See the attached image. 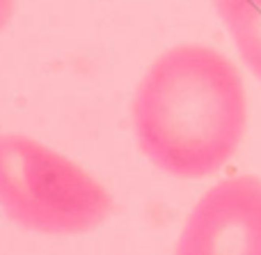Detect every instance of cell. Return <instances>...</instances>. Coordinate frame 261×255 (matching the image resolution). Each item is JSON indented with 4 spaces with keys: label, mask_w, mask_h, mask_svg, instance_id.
Here are the masks:
<instances>
[{
    "label": "cell",
    "mask_w": 261,
    "mask_h": 255,
    "mask_svg": "<svg viewBox=\"0 0 261 255\" xmlns=\"http://www.w3.org/2000/svg\"><path fill=\"white\" fill-rule=\"evenodd\" d=\"M14 12H16V0H0V32L12 21Z\"/></svg>",
    "instance_id": "5"
},
{
    "label": "cell",
    "mask_w": 261,
    "mask_h": 255,
    "mask_svg": "<svg viewBox=\"0 0 261 255\" xmlns=\"http://www.w3.org/2000/svg\"><path fill=\"white\" fill-rule=\"evenodd\" d=\"M174 255H261V179L218 182L186 221Z\"/></svg>",
    "instance_id": "3"
},
{
    "label": "cell",
    "mask_w": 261,
    "mask_h": 255,
    "mask_svg": "<svg viewBox=\"0 0 261 255\" xmlns=\"http://www.w3.org/2000/svg\"><path fill=\"white\" fill-rule=\"evenodd\" d=\"M0 207L41 235L90 233L108 219L110 193L69 156L18 133H0Z\"/></svg>",
    "instance_id": "2"
},
{
    "label": "cell",
    "mask_w": 261,
    "mask_h": 255,
    "mask_svg": "<svg viewBox=\"0 0 261 255\" xmlns=\"http://www.w3.org/2000/svg\"><path fill=\"white\" fill-rule=\"evenodd\" d=\"M140 150L163 173L199 179L236 154L248 127V97L236 64L204 44L163 53L133 101Z\"/></svg>",
    "instance_id": "1"
},
{
    "label": "cell",
    "mask_w": 261,
    "mask_h": 255,
    "mask_svg": "<svg viewBox=\"0 0 261 255\" xmlns=\"http://www.w3.org/2000/svg\"><path fill=\"white\" fill-rule=\"evenodd\" d=\"M243 64L261 81V0H213Z\"/></svg>",
    "instance_id": "4"
}]
</instances>
